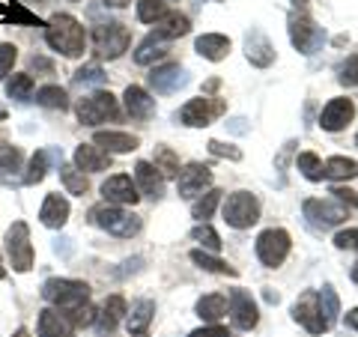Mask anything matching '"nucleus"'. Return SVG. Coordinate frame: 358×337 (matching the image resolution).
Segmentation results:
<instances>
[{"instance_id": "1", "label": "nucleus", "mask_w": 358, "mask_h": 337, "mask_svg": "<svg viewBox=\"0 0 358 337\" xmlns=\"http://www.w3.org/2000/svg\"><path fill=\"white\" fill-rule=\"evenodd\" d=\"M45 42L63 57H81L87 48V33L75 15L57 13L45 21Z\"/></svg>"}, {"instance_id": "2", "label": "nucleus", "mask_w": 358, "mask_h": 337, "mask_svg": "<svg viewBox=\"0 0 358 337\" xmlns=\"http://www.w3.org/2000/svg\"><path fill=\"white\" fill-rule=\"evenodd\" d=\"M42 299L51 301L54 308H60L63 313H72L75 308H81L90 301V287L84 280L72 278H51L42 284Z\"/></svg>"}, {"instance_id": "3", "label": "nucleus", "mask_w": 358, "mask_h": 337, "mask_svg": "<svg viewBox=\"0 0 358 337\" xmlns=\"http://www.w3.org/2000/svg\"><path fill=\"white\" fill-rule=\"evenodd\" d=\"M90 221L96 227L108 230L110 236H120V239H131V236L141 233V218L134 212H126L122 206H114V203H102L90 212Z\"/></svg>"}, {"instance_id": "4", "label": "nucleus", "mask_w": 358, "mask_h": 337, "mask_svg": "<svg viewBox=\"0 0 358 337\" xmlns=\"http://www.w3.org/2000/svg\"><path fill=\"white\" fill-rule=\"evenodd\" d=\"M131 45V33L126 24H120V21H108V24H99L93 30V48L102 60H117L122 54L129 51Z\"/></svg>"}, {"instance_id": "5", "label": "nucleus", "mask_w": 358, "mask_h": 337, "mask_svg": "<svg viewBox=\"0 0 358 337\" xmlns=\"http://www.w3.org/2000/svg\"><path fill=\"white\" fill-rule=\"evenodd\" d=\"M224 221L230 224L233 230H248L260 221V200H257L251 191H236V194L227 197L224 203Z\"/></svg>"}, {"instance_id": "6", "label": "nucleus", "mask_w": 358, "mask_h": 337, "mask_svg": "<svg viewBox=\"0 0 358 337\" xmlns=\"http://www.w3.org/2000/svg\"><path fill=\"white\" fill-rule=\"evenodd\" d=\"M224 110H227V105H224L221 99L200 96V99H192V102H185L182 108H179L176 120L182 122V126H188V129H206L224 114Z\"/></svg>"}, {"instance_id": "7", "label": "nucleus", "mask_w": 358, "mask_h": 337, "mask_svg": "<svg viewBox=\"0 0 358 337\" xmlns=\"http://www.w3.org/2000/svg\"><path fill=\"white\" fill-rule=\"evenodd\" d=\"M289 42L299 54H313L326 42V30L317 27V21L308 13H293L289 15Z\"/></svg>"}, {"instance_id": "8", "label": "nucleus", "mask_w": 358, "mask_h": 337, "mask_svg": "<svg viewBox=\"0 0 358 337\" xmlns=\"http://www.w3.org/2000/svg\"><path fill=\"white\" fill-rule=\"evenodd\" d=\"M289 248H293V242H289V233L281 230V227H268L257 236V257H260V263L266 268H278L287 257H289Z\"/></svg>"}, {"instance_id": "9", "label": "nucleus", "mask_w": 358, "mask_h": 337, "mask_svg": "<svg viewBox=\"0 0 358 337\" xmlns=\"http://www.w3.org/2000/svg\"><path fill=\"white\" fill-rule=\"evenodd\" d=\"M293 320H296L308 334H322V331L331 329L329 320H326V313H322L317 289H308V293H301V296L296 299V305H293Z\"/></svg>"}, {"instance_id": "10", "label": "nucleus", "mask_w": 358, "mask_h": 337, "mask_svg": "<svg viewBox=\"0 0 358 337\" xmlns=\"http://www.w3.org/2000/svg\"><path fill=\"white\" fill-rule=\"evenodd\" d=\"M6 257L15 272H30L33 268V245H30L27 221H13V227L6 230Z\"/></svg>"}, {"instance_id": "11", "label": "nucleus", "mask_w": 358, "mask_h": 337, "mask_svg": "<svg viewBox=\"0 0 358 337\" xmlns=\"http://www.w3.org/2000/svg\"><path fill=\"white\" fill-rule=\"evenodd\" d=\"M78 120L84 122V126H99V122H108V120H117L120 117V105L117 99L105 93V89H99V93L87 96L78 102Z\"/></svg>"}, {"instance_id": "12", "label": "nucleus", "mask_w": 358, "mask_h": 337, "mask_svg": "<svg viewBox=\"0 0 358 337\" xmlns=\"http://www.w3.org/2000/svg\"><path fill=\"white\" fill-rule=\"evenodd\" d=\"M301 212H305V218L313 224V227H320V230L338 227V224H343L346 218H350V209H346L341 200H334V197H329V200L310 197V200H305Z\"/></svg>"}, {"instance_id": "13", "label": "nucleus", "mask_w": 358, "mask_h": 337, "mask_svg": "<svg viewBox=\"0 0 358 337\" xmlns=\"http://www.w3.org/2000/svg\"><path fill=\"white\" fill-rule=\"evenodd\" d=\"M209 185H212V171H209L206 164H200V162H192L188 167H182V171H179V176H176L179 197H185V200L203 194Z\"/></svg>"}, {"instance_id": "14", "label": "nucleus", "mask_w": 358, "mask_h": 337, "mask_svg": "<svg viewBox=\"0 0 358 337\" xmlns=\"http://www.w3.org/2000/svg\"><path fill=\"white\" fill-rule=\"evenodd\" d=\"M102 197H105V203H114V206H134L141 200L138 185H134L131 176H126V173L108 176L102 182Z\"/></svg>"}, {"instance_id": "15", "label": "nucleus", "mask_w": 358, "mask_h": 337, "mask_svg": "<svg viewBox=\"0 0 358 337\" xmlns=\"http://www.w3.org/2000/svg\"><path fill=\"white\" fill-rule=\"evenodd\" d=\"M185 84H188V72H185L179 63L155 66V69L150 72V87H152L159 96H171V93H176V89L185 87Z\"/></svg>"}, {"instance_id": "16", "label": "nucleus", "mask_w": 358, "mask_h": 337, "mask_svg": "<svg viewBox=\"0 0 358 337\" xmlns=\"http://www.w3.org/2000/svg\"><path fill=\"white\" fill-rule=\"evenodd\" d=\"M230 313H233V325L242 331H251L260 322V310H257V301L251 299L248 289H233L230 293Z\"/></svg>"}, {"instance_id": "17", "label": "nucleus", "mask_w": 358, "mask_h": 337, "mask_svg": "<svg viewBox=\"0 0 358 337\" xmlns=\"http://www.w3.org/2000/svg\"><path fill=\"white\" fill-rule=\"evenodd\" d=\"M245 57H248L251 66H257V69H266V66L275 63V45L268 42V36L260 27H251L248 36H245Z\"/></svg>"}, {"instance_id": "18", "label": "nucleus", "mask_w": 358, "mask_h": 337, "mask_svg": "<svg viewBox=\"0 0 358 337\" xmlns=\"http://www.w3.org/2000/svg\"><path fill=\"white\" fill-rule=\"evenodd\" d=\"M126 313H129L126 299H122V296H110L102 305V310L96 313V334L99 337H110L117 331V325L126 320Z\"/></svg>"}, {"instance_id": "19", "label": "nucleus", "mask_w": 358, "mask_h": 337, "mask_svg": "<svg viewBox=\"0 0 358 337\" xmlns=\"http://www.w3.org/2000/svg\"><path fill=\"white\" fill-rule=\"evenodd\" d=\"M352 117H355V105L350 99H331L320 114V126L326 131H343L352 122Z\"/></svg>"}, {"instance_id": "20", "label": "nucleus", "mask_w": 358, "mask_h": 337, "mask_svg": "<svg viewBox=\"0 0 358 337\" xmlns=\"http://www.w3.org/2000/svg\"><path fill=\"white\" fill-rule=\"evenodd\" d=\"M134 185H138L150 200L164 197V176L155 171L152 162H138L134 164Z\"/></svg>"}, {"instance_id": "21", "label": "nucleus", "mask_w": 358, "mask_h": 337, "mask_svg": "<svg viewBox=\"0 0 358 337\" xmlns=\"http://www.w3.org/2000/svg\"><path fill=\"white\" fill-rule=\"evenodd\" d=\"M152 317H155V301H150V299L134 301L131 310L126 313L129 337H147V334H150V322H152Z\"/></svg>"}, {"instance_id": "22", "label": "nucleus", "mask_w": 358, "mask_h": 337, "mask_svg": "<svg viewBox=\"0 0 358 337\" xmlns=\"http://www.w3.org/2000/svg\"><path fill=\"white\" fill-rule=\"evenodd\" d=\"M110 164V152H105L102 147H96V143H81V147L75 150V167L78 171H87V173H99L105 171Z\"/></svg>"}, {"instance_id": "23", "label": "nucleus", "mask_w": 358, "mask_h": 337, "mask_svg": "<svg viewBox=\"0 0 358 337\" xmlns=\"http://www.w3.org/2000/svg\"><path fill=\"white\" fill-rule=\"evenodd\" d=\"M39 337H75V325L63 317L60 310L45 308L39 313V325H36Z\"/></svg>"}, {"instance_id": "24", "label": "nucleus", "mask_w": 358, "mask_h": 337, "mask_svg": "<svg viewBox=\"0 0 358 337\" xmlns=\"http://www.w3.org/2000/svg\"><path fill=\"white\" fill-rule=\"evenodd\" d=\"M54 162L63 164V152H60V150H39V152H33V159H30V164H27V173L21 176V182H24V185L42 182L45 173H48V167H51Z\"/></svg>"}, {"instance_id": "25", "label": "nucleus", "mask_w": 358, "mask_h": 337, "mask_svg": "<svg viewBox=\"0 0 358 337\" xmlns=\"http://www.w3.org/2000/svg\"><path fill=\"white\" fill-rule=\"evenodd\" d=\"M39 221L45 224V227L60 230L63 224L69 221V200H66L63 194H48L42 209H39Z\"/></svg>"}, {"instance_id": "26", "label": "nucleus", "mask_w": 358, "mask_h": 337, "mask_svg": "<svg viewBox=\"0 0 358 337\" xmlns=\"http://www.w3.org/2000/svg\"><path fill=\"white\" fill-rule=\"evenodd\" d=\"M126 110H129V117L131 120H150L155 114V99L147 93L143 87H126Z\"/></svg>"}, {"instance_id": "27", "label": "nucleus", "mask_w": 358, "mask_h": 337, "mask_svg": "<svg viewBox=\"0 0 358 337\" xmlns=\"http://www.w3.org/2000/svg\"><path fill=\"white\" fill-rule=\"evenodd\" d=\"M96 147H102L105 152H134L141 147V141L134 138V134H126V131H96V138H93Z\"/></svg>"}, {"instance_id": "28", "label": "nucleus", "mask_w": 358, "mask_h": 337, "mask_svg": "<svg viewBox=\"0 0 358 337\" xmlns=\"http://www.w3.org/2000/svg\"><path fill=\"white\" fill-rule=\"evenodd\" d=\"M194 48H197L200 57L218 63V60H224V57L230 54V39L221 36V33H203V36H197Z\"/></svg>"}, {"instance_id": "29", "label": "nucleus", "mask_w": 358, "mask_h": 337, "mask_svg": "<svg viewBox=\"0 0 358 337\" xmlns=\"http://www.w3.org/2000/svg\"><path fill=\"white\" fill-rule=\"evenodd\" d=\"M21 150L18 147H0V185H13L18 182V173H21Z\"/></svg>"}, {"instance_id": "30", "label": "nucleus", "mask_w": 358, "mask_h": 337, "mask_svg": "<svg viewBox=\"0 0 358 337\" xmlns=\"http://www.w3.org/2000/svg\"><path fill=\"white\" fill-rule=\"evenodd\" d=\"M188 30H192V21H188V15H182V13H167L162 21H155V33L164 36L167 42L185 36Z\"/></svg>"}, {"instance_id": "31", "label": "nucleus", "mask_w": 358, "mask_h": 337, "mask_svg": "<svg viewBox=\"0 0 358 337\" xmlns=\"http://www.w3.org/2000/svg\"><path fill=\"white\" fill-rule=\"evenodd\" d=\"M164 54H167V39L159 36V33H150V36L138 45V51H134V60H138L141 66H150V63H155L159 57H164Z\"/></svg>"}, {"instance_id": "32", "label": "nucleus", "mask_w": 358, "mask_h": 337, "mask_svg": "<svg viewBox=\"0 0 358 337\" xmlns=\"http://www.w3.org/2000/svg\"><path fill=\"white\" fill-rule=\"evenodd\" d=\"M224 313H227V299H224L221 293H212V296H203L197 301V317L200 320H206V322H212L215 325Z\"/></svg>"}, {"instance_id": "33", "label": "nucleus", "mask_w": 358, "mask_h": 337, "mask_svg": "<svg viewBox=\"0 0 358 337\" xmlns=\"http://www.w3.org/2000/svg\"><path fill=\"white\" fill-rule=\"evenodd\" d=\"M192 263L200 266L203 272H215V275H230V278H236V268L227 266L224 260H218L215 254H209V251H203V248H194V251H192Z\"/></svg>"}, {"instance_id": "34", "label": "nucleus", "mask_w": 358, "mask_h": 337, "mask_svg": "<svg viewBox=\"0 0 358 337\" xmlns=\"http://www.w3.org/2000/svg\"><path fill=\"white\" fill-rule=\"evenodd\" d=\"M322 176L326 179H352L358 176V164L352 159H346V155H334L322 164Z\"/></svg>"}, {"instance_id": "35", "label": "nucleus", "mask_w": 358, "mask_h": 337, "mask_svg": "<svg viewBox=\"0 0 358 337\" xmlns=\"http://www.w3.org/2000/svg\"><path fill=\"white\" fill-rule=\"evenodd\" d=\"M0 15L6 21H13V24H24V27H45L42 21L24 9V3H0Z\"/></svg>"}, {"instance_id": "36", "label": "nucleus", "mask_w": 358, "mask_h": 337, "mask_svg": "<svg viewBox=\"0 0 358 337\" xmlns=\"http://www.w3.org/2000/svg\"><path fill=\"white\" fill-rule=\"evenodd\" d=\"M36 102L42 108H51V110H66V108H69V96H66L63 87L48 84V87H42L39 93H36Z\"/></svg>"}, {"instance_id": "37", "label": "nucleus", "mask_w": 358, "mask_h": 337, "mask_svg": "<svg viewBox=\"0 0 358 337\" xmlns=\"http://www.w3.org/2000/svg\"><path fill=\"white\" fill-rule=\"evenodd\" d=\"M60 179H63V185H66V191L69 194H87V188H90V182H87V176L78 171L75 164H60Z\"/></svg>"}, {"instance_id": "38", "label": "nucleus", "mask_w": 358, "mask_h": 337, "mask_svg": "<svg viewBox=\"0 0 358 337\" xmlns=\"http://www.w3.org/2000/svg\"><path fill=\"white\" fill-rule=\"evenodd\" d=\"M152 164L162 176H179V159H176V152L171 147H155Z\"/></svg>"}, {"instance_id": "39", "label": "nucleus", "mask_w": 358, "mask_h": 337, "mask_svg": "<svg viewBox=\"0 0 358 337\" xmlns=\"http://www.w3.org/2000/svg\"><path fill=\"white\" fill-rule=\"evenodd\" d=\"M108 81V75L99 69L96 63H90V66H81L75 75H72V84L75 87H102Z\"/></svg>"}, {"instance_id": "40", "label": "nucleus", "mask_w": 358, "mask_h": 337, "mask_svg": "<svg viewBox=\"0 0 358 337\" xmlns=\"http://www.w3.org/2000/svg\"><path fill=\"white\" fill-rule=\"evenodd\" d=\"M296 167L301 171V176L310 179V182H320V179H322V162H320L317 152H299Z\"/></svg>"}, {"instance_id": "41", "label": "nucleus", "mask_w": 358, "mask_h": 337, "mask_svg": "<svg viewBox=\"0 0 358 337\" xmlns=\"http://www.w3.org/2000/svg\"><path fill=\"white\" fill-rule=\"evenodd\" d=\"M218 203H221V191H218V188H212V191H206V194L192 206V215H194L197 221H203V224H206V218H212V212L218 209Z\"/></svg>"}, {"instance_id": "42", "label": "nucleus", "mask_w": 358, "mask_h": 337, "mask_svg": "<svg viewBox=\"0 0 358 337\" xmlns=\"http://www.w3.org/2000/svg\"><path fill=\"white\" fill-rule=\"evenodd\" d=\"M192 239L203 245V251H209V254H218L221 251V236L212 230L209 224H197V227L192 230Z\"/></svg>"}, {"instance_id": "43", "label": "nucleus", "mask_w": 358, "mask_h": 337, "mask_svg": "<svg viewBox=\"0 0 358 337\" xmlns=\"http://www.w3.org/2000/svg\"><path fill=\"white\" fill-rule=\"evenodd\" d=\"M33 93V78L30 75H13L6 84V96L9 99H18V102H27Z\"/></svg>"}, {"instance_id": "44", "label": "nucleus", "mask_w": 358, "mask_h": 337, "mask_svg": "<svg viewBox=\"0 0 358 337\" xmlns=\"http://www.w3.org/2000/svg\"><path fill=\"white\" fill-rule=\"evenodd\" d=\"M167 15V9L162 0H138V18L143 24H155V21H162Z\"/></svg>"}, {"instance_id": "45", "label": "nucleus", "mask_w": 358, "mask_h": 337, "mask_svg": "<svg viewBox=\"0 0 358 337\" xmlns=\"http://www.w3.org/2000/svg\"><path fill=\"white\" fill-rule=\"evenodd\" d=\"M320 305H322V313H326L329 325H334V320H338V313H341V301H338V293H334L331 284L320 289Z\"/></svg>"}, {"instance_id": "46", "label": "nucleus", "mask_w": 358, "mask_h": 337, "mask_svg": "<svg viewBox=\"0 0 358 337\" xmlns=\"http://www.w3.org/2000/svg\"><path fill=\"white\" fill-rule=\"evenodd\" d=\"M96 308L93 305H90V301H87V305H81V308H75L72 313H63V317L66 320H69L72 325H78V329H87V325H93L96 322Z\"/></svg>"}, {"instance_id": "47", "label": "nucleus", "mask_w": 358, "mask_h": 337, "mask_svg": "<svg viewBox=\"0 0 358 337\" xmlns=\"http://www.w3.org/2000/svg\"><path fill=\"white\" fill-rule=\"evenodd\" d=\"M15 60H18V48H15V45L13 42H0V81L13 72Z\"/></svg>"}, {"instance_id": "48", "label": "nucleus", "mask_w": 358, "mask_h": 337, "mask_svg": "<svg viewBox=\"0 0 358 337\" xmlns=\"http://www.w3.org/2000/svg\"><path fill=\"white\" fill-rule=\"evenodd\" d=\"M209 152L215 159H230V162H242V150L239 147H230V143H221V141H209L206 143Z\"/></svg>"}, {"instance_id": "49", "label": "nucleus", "mask_w": 358, "mask_h": 337, "mask_svg": "<svg viewBox=\"0 0 358 337\" xmlns=\"http://www.w3.org/2000/svg\"><path fill=\"white\" fill-rule=\"evenodd\" d=\"M334 248L341 251H358V227H346L334 236Z\"/></svg>"}, {"instance_id": "50", "label": "nucleus", "mask_w": 358, "mask_h": 337, "mask_svg": "<svg viewBox=\"0 0 358 337\" xmlns=\"http://www.w3.org/2000/svg\"><path fill=\"white\" fill-rule=\"evenodd\" d=\"M338 81H341L343 87H355V84H358V54H352V57L341 66Z\"/></svg>"}, {"instance_id": "51", "label": "nucleus", "mask_w": 358, "mask_h": 337, "mask_svg": "<svg viewBox=\"0 0 358 337\" xmlns=\"http://www.w3.org/2000/svg\"><path fill=\"white\" fill-rule=\"evenodd\" d=\"M188 337H230V331L224 329V325H203V329H197V331H192Z\"/></svg>"}, {"instance_id": "52", "label": "nucleus", "mask_w": 358, "mask_h": 337, "mask_svg": "<svg viewBox=\"0 0 358 337\" xmlns=\"http://www.w3.org/2000/svg\"><path fill=\"white\" fill-rule=\"evenodd\" d=\"M331 194H334V200H341V203H352V206H358L355 191H350V188H334Z\"/></svg>"}, {"instance_id": "53", "label": "nucleus", "mask_w": 358, "mask_h": 337, "mask_svg": "<svg viewBox=\"0 0 358 337\" xmlns=\"http://www.w3.org/2000/svg\"><path fill=\"white\" fill-rule=\"evenodd\" d=\"M30 66H33V69H42V72H48V75L54 72V66H51L48 60H42V57H33V60H30Z\"/></svg>"}, {"instance_id": "54", "label": "nucleus", "mask_w": 358, "mask_h": 337, "mask_svg": "<svg viewBox=\"0 0 358 337\" xmlns=\"http://www.w3.org/2000/svg\"><path fill=\"white\" fill-rule=\"evenodd\" d=\"M346 325H350V329H355V331H358V308L346 310Z\"/></svg>"}, {"instance_id": "55", "label": "nucleus", "mask_w": 358, "mask_h": 337, "mask_svg": "<svg viewBox=\"0 0 358 337\" xmlns=\"http://www.w3.org/2000/svg\"><path fill=\"white\" fill-rule=\"evenodd\" d=\"M131 3V0H105V6H110V9H126Z\"/></svg>"}, {"instance_id": "56", "label": "nucleus", "mask_w": 358, "mask_h": 337, "mask_svg": "<svg viewBox=\"0 0 358 337\" xmlns=\"http://www.w3.org/2000/svg\"><path fill=\"white\" fill-rule=\"evenodd\" d=\"M293 9H296V13H305V9H308V0H293Z\"/></svg>"}, {"instance_id": "57", "label": "nucleus", "mask_w": 358, "mask_h": 337, "mask_svg": "<svg viewBox=\"0 0 358 337\" xmlns=\"http://www.w3.org/2000/svg\"><path fill=\"white\" fill-rule=\"evenodd\" d=\"M13 337H30V331H27V329H18Z\"/></svg>"}, {"instance_id": "58", "label": "nucleus", "mask_w": 358, "mask_h": 337, "mask_svg": "<svg viewBox=\"0 0 358 337\" xmlns=\"http://www.w3.org/2000/svg\"><path fill=\"white\" fill-rule=\"evenodd\" d=\"M352 280H355V284H358V263L352 266Z\"/></svg>"}, {"instance_id": "59", "label": "nucleus", "mask_w": 358, "mask_h": 337, "mask_svg": "<svg viewBox=\"0 0 358 337\" xmlns=\"http://www.w3.org/2000/svg\"><path fill=\"white\" fill-rule=\"evenodd\" d=\"M6 278V268H3V263H0V280H3Z\"/></svg>"}, {"instance_id": "60", "label": "nucleus", "mask_w": 358, "mask_h": 337, "mask_svg": "<svg viewBox=\"0 0 358 337\" xmlns=\"http://www.w3.org/2000/svg\"><path fill=\"white\" fill-rule=\"evenodd\" d=\"M0 120H6V110L3 108H0Z\"/></svg>"}, {"instance_id": "61", "label": "nucleus", "mask_w": 358, "mask_h": 337, "mask_svg": "<svg viewBox=\"0 0 358 337\" xmlns=\"http://www.w3.org/2000/svg\"><path fill=\"white\" fill-rule=\"evenodd\" d=\"M355 147H358V134H355Z\"/></svg>"}]
</instances>
